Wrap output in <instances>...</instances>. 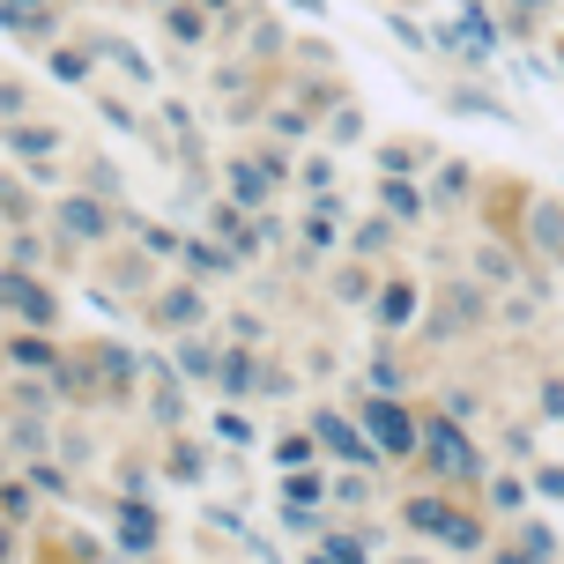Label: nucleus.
<instances>
[{
    "label": "nucleus",
    "mask_w": 564,
    "mask_h": 564,
    "mask_svg": "<svg viewBox=\"0 0 564 564\" xmlns=\"http://www.w3.org/2000/svg\"><path fill=\"white\" fill-rule=\"evenodd\" d=\"M357 416H365V431H371V446L387 453V460H409V453L423 446V423L409 416V409H401V401L387 394V387H371V394L357 401Z\"/></svg>",
    "instance_id": "obj_2"
},
{
    "label": "nucleus",
    "mask_w": 564,
    "mask_h": 564,
    "mask_svg": "<svg viewBox=\"0 0 564 564\" xmlns=\"http://www.w3.org/2000/svg\"><path fill=\"white\" fill-rule=\"evenodd\" d=\"M200 319H208L200 290H164V297H156V327H171V335H194Z\"/></svg>",
    "instance_id": "obj_8"
},
{
    "label": "nucleus",
    "mask_w": 564,
    "mask_h": 564,
    "mask_svg": "<svg viewBox=\"0 0 564 564\" xmlns=\"http://www.w3.org/2000/svg\"><path fill=\"white\" fill-rule=\"evenodd\" d=\"M8 365H23V371H59L67 357H53V341H37V327H23V335L8 341Z\"/></svg>",
    "instance_id": "obj_12"
},
{
    "label": "nucleus",
    "mask_w": 564,
    "mask_h": 564,
    "mask_svg": "<svg viewBox=\"0 0 564 564\" xmlns=\"http://www.w3.org/2000/svg\"><path fill=\"white\" fill-rule=\"evenodd\" d=\"M490 506H498V512H520V506H528V490H520L512 476H490Z\"/></svg>",
    "instance_id": "obj_25"
},
{
    "label": "nucleus",
    "mask_w": 564,
    "mask_h": 564,
    "mask_svg": "<svg viewBox=\"0 0 564 564\" xmlns=\"http://www.w3.org/2000/svg\"><path fill=\"white\" fill-rule=\"evenodd\" d=\"M216 387H224V394H260V387H268V371H260L253 357H224V371H216Z\"/></svg>",
    "instance_id": "obj_16"
},
{
    "label": "nucleus",
    "mask_w": 564,
    "mask_h": 564,
    "mask_svg": "<svg viewBox=\"0 0 564 564\" xmlns=\"http://www.w3.org/2000/svg\"><path fill=\"white\" fill-rule=\"evenodd\" d=\"M8 23L23 30V37H45L53 30V0H8Z\"/></svg>",
    "instance_id": "obj_19"
},
{
    "label": "nucleus",
    "mask_w": 564,
    "mask_h": 564,
    "mask_svg": "<svg viewBox=\"0 0 564 564\" xmlns=\"http://www.w3.org/2000/svg\"><path fill=\"white\" fill-rule=\"evenodd\" d=\"M312 431H319V438H327V446H335L341 460H365V468H371V460H379V446H371L365 416L349 423V416H341V409H312Z\"/></svg>",
    "instance_id": "obj_6"
},
{
    "label": "nucleus",
    "mask_w": 564,
    "mask_h": 564,
    "mask_svg": "<svg viewBox=\"0 0 564 564\" xmlns=\"http://www.w3.org/2000/svg\"><path fill=\"white\" fill-rule=\"evenodd\" d=\"M178 371H186V379H216V371H224V357H216L208 341H186V335H178Z\"/></svg>",
    "instance_id": "obj_20"
},
{
    "label": "nucleus",
    "mask_w": 564,
    "mask_h": 564,
    "mask_svg": "<svg viewBox=\"0 0 564 564\" xmlns=\"http://www.w3.org/2000/svg\"><path fill=\"white\" fill-rule=\"evenodd\" d=\"M97 59H112V67H127L134 83H156V75H149V59H141L134 45H119V37H97Z\"/></svg>",
    "instance_id": "obj_21"
},
{
    "label": "nucleus",
    "mask_w": 564,
    "mask_h": 564,
    "mask_svg": "<svg viewBox=\"0 0 564 564\" xmlns=\"http://www.w3.org/2000/svg\"><path fill=\"white\" fill-rule=\"evenodd\" d=\"M365 550H371L365 535H319V557H327V564H357Z\"/></svg>",
    "instance_id": "obj_22"
},
{
    "label": "nucleus",
    "mask_w": 564,
    "mask_h": 564,
    "mask_svg": "<svg viewBox=\"0 0 564 564\" xmlns=\"http://www.w3.org/2000/svg\"><path fill=\"white\" fill-rule=\"evenodd\" d=\"M416 453H423V460H431L446 482H482V446H476V438H468L453 416H423V446H416Z\"/></svg>",
    "instance_id": "obj_1"
},
{
    "label": "nucleus",
    "mask_w": 564,
    "mask_h": 564,
    "mask_svg": "<svg viewBox=\"0 0 564 564\" xmlns=\"http://www.w3.org/2000/svg\"><path fill=\"white\" fill-rule=\"evenodd\" d=\"M379 200H387V216H394V224H416L423 216V186H409V178H387V186H379Z\"/></svg>",
    "instance_id": "obj_14"
},
{
    "label": "nucleus",
    "mask_w": 564,
    "mask_h": 564,
    "mask_svg": "<svg viewBox=\"0 0 564 564\" xmlns=\"http://www.w3.org/2000/svg\"><path fill=\"white\" fill-rule=\"evenodd\" d=\"M216 8H224V0H216Z\"/></svg>",
    "instance_id": "obj_34"
},
{
    "label": "nucleus",
    "mask_w": 564,
    "mask_h": 564,
    "mask_svg": "<svg viewBox=\"0 0 564 564\" xmlns=\"http://www.w3.org/2000/svg\"><path fill=\"white\" fill-rule=\"evenodd\" d=\"M53 75H59V83H83L89 59H83V53H53Z\"/></svg>",
    "instance_id": "obj_28"
},
{
    "label": "nucleus",
    "mask_w": 564,
    "mask_h": 564,
    "mask_svg": "<svg viewBox=\"0 0 564 564\" xmlns=\"http://www.w3.org/2000/svg\"><path fill=\"white\" fill-rule=\"evenodd\" d=\"M119 542H127L134 557H149V550L164 542V528H156V512H149V506H119Z\"/></svg>",
    "instance_id": "obj_10"
},
{
    "label": "nucleus",
    "mask_w": 564,
    "mask_h": 564,
    "mask_svg": "<svg viewBox=\"0 0 564 564\" xmlns=\"http://www.w3.org/2000/svg\"><path fill=\"white\" fill-rule=\"evenodd\" d=\"M268 178H275V171L260 164V156H253V164L238 156V164H230V194L246 200V208H260V200H268Z\"/></svg>",
    "instance_id": "obj_13"
},
{
    "label": "nucleus",
    "mask_w": 564,
    "mask_h": 564,
    "mask_svg": "<svg viewBox=\"0 0 564 564\" xmlns=\"http://www.w3.org/2000/svg\"><path fill=\"white\" fill-rule=\"evenodd\" d=\"M482 312H490V305H482L476 290H446V297H438V335H468Z\"/></svg>",
    "instance_id": "obj_9"
},
{
    "label": "nucleus",
    "mask_w": 564,
    "mask_h": 564,
    "mask_svg": "<svg viewBox=\"0 0 564 564\" xmlns=\"http://www.w3.org/2000/svg\"><path fill=\"white\" fill-rule=\"evenodd\" d=\"M528 230H535V246L550 260H564V208H557V200H542L535 216H528Z\"/></svg>",
    "instance_id": "obj_15"
},
{
    "label": "nucleus",
    "mask_w": 564,
    "mask_h": 564,
    "mask_svg": "<svg viewBox=\"0 0 564 564\" xmlns=\"http://www.w3.org/2000/svg\"><path fill=\"white\" fill-rule=\"evenodd\" d=\"M512 550H520V557H557V535H550V528H520Z\"/></svg>",
    "instance_id": "obj_23"
},
{
    "label": "nucleus",
    "mask_w": 564,
    "mask_h": 564,
    "mask_svg": "<svg viewBox=\"0 0 564 564\" xmlns=\"http://www.w3.org/2000/svg\"><path fill=\"white\" fill-rule=\"evenodd\" d=\"M512 8H520V15H528V8H542V0H512Z\"/></svg>",
    "instance_id": "obj_33"
},
{
    "label": "nucleus",
    "mask_w": 564,
    "mask_h": 564,
    "mask_svg": "<svg viewBox=\"0 0 564 564\" xmlns=\"http://www.w3.org/2000/svg\"><path fill=\"white\" fill-rule=\"evenodd\" d=\"M275 460H282V468H305V460H312V438H282Z\"/></svg>",
    "instance_id": "obj_29"
},
{
    "label": "nucleus",
    "mask_w": 564,
    "mask_h": 564,
    "mask_svg": "<svg viewBox=\"0 0 564 564\" xmlns=\"http://www.w3.org/2000/svg\"><path fill=\"white\" fill-rule=\"evenodd\" d=\"M8 312H15V327H53L59 319V305H53V290L37 282V268H8Z\"/></svg>",
    "instance_id": "obj_5"
},
{
    "label": "nucleus",
    "mask_w": 564,
    "mask_h": 564,
    "mask_svg": "<svg viewBox=\"0 0 564 564\" xmlns=\"http://www.w3.org/2000/svg\"><path fill=\"white\" fill-rule=\"evenodd\" d=\"M409 319H416V282H387V290H379V327L401 335Z\"/></svg>",
    "instance_id": "obj_11"
},
{
    "label": "nucleus",
    "mask_w": 564,
    "mask_h": 564,
    "mask_svg": "<svg viewBox=\"0 0 564 564\" xmlns=\"http://www.w3.org/2000/svg\"><path fill=\"white\" fill-rule=\"evenodd\" d=\"M476 260H482V275H490V282H512V260H506V253H498V246H482V253H476Z\"/></svg>",
    "instance_id": "obj_30"
},
{
    "label": "nucleus",
    "mask_w": 564,
    "mask_h": 564,
    "mask_svg": "<svg viewBox=\"0 0 564 564\" xmlns=\"http://www.w3.org/2000/svg\"><path fill=\"white\" fill-rule=\"evenodd\" d=\"M59 141H67V134H59V127H37V119H15V127H8V149H15L30 171H53Z\"/></svg>",
    "instance_id": "obj_7"
},
{
    "label": "nucleus",
    "mask_w": 564,
    "mask_h": 564,
    "mask_svg": "<svg viewBox=\"0 0 564 564\" xmlns=\"http://www.w3.org/2000/svg\"><path fill=\"white\" fill-rule=\"evenodd\" d=\"M297 8H305V15H327V0H297Z\"/></svg>",
    "instance_id": "obj_32"
},
{
    "label": "nucleus",
    "mask_w": 564,
    "mask_h": 564,
    "mask_svg": "<svg viewBox=\"0 0 564 564\" xmlns=\"http://www.w3.org/2000/svg\"><path fill=\"white\" fill-rule=\"evenodd\" d=\"M53 224L67 230V238L97 246V238H112V230H119V216H112L97 194H59V200H53Z\"/></svg>",
    "instance_id": "obj_4"
},
{
    "label": "nucleus",
    "mask_w": 564,
    "mask_h": 564,
    "mask_svg": "<svg viewBox=\"0 0 564 564\" xmlns=\"http://www.w3.org/2000/svg\"><path fill=\"white\" fill-rule=\"evenodd\" d=\"M535 482H542V490H550V498H564V468H542Z\"/></svg>",
    "instance_id": "obj_31"
},
{
    "label": "nucleus",
    "mask_w": 564,
    "mask_h": 564,
    "mask_svg": "<svg viewBox=\"0 0 564 564\" xmlns=\"http://www.w3.org/2000/svg\"><path fill=\"white\" fill-rule=\"evenodd\" d=\"M460 194H468V164H446V171H438V200L460 208Z\"/></svg>",
    "instance_id": "obj_26"
},
{
    "label": "nucleus",
    "mask_w": 564,
    "mask_h": 564,
    "mask_svg": "<svg viewBox=\"0 0 564 564\" xmlns=\"http://www.w3.org/2000/svg\"><path fill=\"white\" fill-rule=\"evenodd\" d=\"M164 30H171V37H178V45H200V37H208V15H200L194 0H171Z\"/></svg>",
    "instance_id": "obj_17"
},
{
    "label": "nucleus",
    "mask_w": 564,
    "mask_h": 564,
    "mask_svg": "<svg viewBox=\"0 0 564 564\" xmlns=\"http://www.w3.org/2000/svg\"><path fill=\"white\" fill-rule=\"evenodd\" d=\"M8 253H15V268H45V246H37L23 224H15V238H8Z\"/></svg>",
    "instance_id": "obj_24"
},
{
    "label": "nucleus",
    "mask_w": 564,
    "mask_h": 564,
    "mask_svg": "<svg viewBox=\"0 0 564 564\" xmlns=\"http://www.w3.org/2000/svg\"><path fill=\"white\" fill-rule=\"evenodd\" d=\"M178 260H186L194 275H224V268H238V260H230V246H200V238H186V246H178Z\"/></svg>",
    "instance_id": "obj_18"
},
{
    "label": "nucleus",
    "mask_w": 564,
    "mask_h": 564,
    "mask_svg": "<svg viewBox=\"0 0 564 564\" xmlns=\"http://www.w3.org/2000/svg\"><path fill=\"white\" fill-rule=\"evenodd\" d=\"M401 520H409L416 535H438V542H453V550H482V528L468 520V512L438 506V498H409V506H401Z\"/></svg>",
    "instance_id": "obj_3"
},
{
    "label": "nucleus",
    "mask_w": 564,
    "mask_h": 564,
    "mask_svg": "<svg viewBox=\"0 0 564 564\" xmlns=\"http://www.w3.org/2000/svg\"><path fill=\"white\" fill-rule=\"evenodd\" d=\"M216 438H224V446H253V423L246 416H216Z\"/></svg>",
    "instance_id": "obj_27"
}]
</instances>
